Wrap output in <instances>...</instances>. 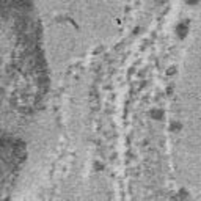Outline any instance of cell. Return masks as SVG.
Here are the masks:
<instances>
[{
    "mask_svg": "<svg viewBox=\"0 0 201 201\" xmlns=\"http://www.w3.org/2000/svg\"><path fill=\"white\" fill-rule=\"evenodd\" d=\"M185 30H187V25L185 24H181V27L177 29V33H179L181 38H184V36H185Z\"/></svg>",
    "mask_w": 201,
    "mask_h": 201,
    "instance_id": "obj_1",
    "label": "cell"
}]
</instances>
